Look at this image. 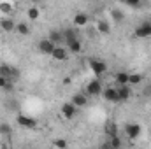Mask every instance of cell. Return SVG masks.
Returning <instances> with one entry per match:
<instances>
[{"mask_svg": "<svg viewBox=\"0 0 151 149\" xmlns=\"http://www.w3.org/2000/svg\"><path fill=\"white\" fill-rule=\"evenodd\" d=\"M141 132H142V128H141V125H137V123H128V125H125V135L128 137V139H139V135H141Z\"/></svg>", "mask_w": 151, "mask_h": 149, "instance_id": "obj_5", "label": "cell"}, {"mask_svg": "<svg viewBox=\"0 0 151 149\" xmlns=\"http://www.w3.org/2000/svg\"><path fill=\"white\" fill-rule=\"evenodd\" d=\"M53 146H55V148H67V140L56 139V140H53Z\"/></svg>", "mask_w": 151, "mask_h": 149, "instance_id": "obj_28", "label": "cell"}, {"mask_svg": "<svg viewBox=\"0 0 151 149\" xmlns=\"http://www.w3.org/2000/svg\"><path fill=\"white\" fill-rule=\"evenodd\" d=\"M134 35L137 39H148L151 37V21H142L137 25V28L134 30Z\"/></svg>", "mask_w": 151, "mask_h": 149, "instance_id": "obj_2", "label": "cell"}, {"mask_svg": "<svg viewBox=\"0 0 151 149\" xmlns=\"http://www.w3.org/2000/svg\"><path fill=\"white\" fill-rule=\"evenodd\" d=\"M51 56H53L56 62H65V60H67V49L62 47V46H56L55 51L51 53Z\"/></svg>", "mask_w": 151, "mask_h": 149, "instance_id": "obj_12", "label": "cell"}, {"mask_svg": "<svg viewBox=\"0 0 151 149\" xmlns=\"http://www.w3.org/2000/svg\"><path fill=\"white\" fill-rule=\"evenodd\" d=\"M104 133H106L107 137H114V135H118V125H116L114 121H107L106 126H104Z\"/></svg>", "mask_w": 151, "mask_h": 149, "instance_id": "obj_16", "label": "cell"}, {"mask_svg": "<svg viewBox=\"0 0 151 149\" xmlns=\"http://www.w3.org/2000/svg\"><path fill=\"white\" fill-rule=\"evenodd\" d=\"M128 7H139L141 5V0H123Z\"/></svg>", "mask_w": 151, "mask_h": 149, "instance_id": "obj_29", "label": "cell"}, {"mask_svg": "<svg viewBox=\"0 0 151 149\" xmlns=\"http://www.w3.org/2000/svg\"><path fill=\"white\" fill-rule=\"evenodd\" d=\"M27 14H28V19H30V21H37V19H39V16H40V12H39V9H37V7H30Z\"/></svg>", "mask_w": 151, "mask_h": 149, "instance_id": "obj_24", "label": "cell"}, {"mask_svg": "<svg viewBox=\"0 0 151 149\" xmlns=\"http://www.w3.org/2000/svg\"><path fill=\"white\" fill-rule=\"evenodd\" d=\"M0 135H4V137L12 135V128H11V125H7L5 121H2V123H0Z\"/></svg>", "mask_w": 151, "mask_h": 149, "instance_id": "obj_22", "label": "cell"}, {"mask_svg": "<svg viewBox=\"0 0 151 149\" xmlns=\"http://www.w3.org/2000/svg\"><path fill=\"white\" fill-rule=\"evenodd\" d=\"M16 121H18L19 126L28 128V130H34V128L37 126V121H35L34 117H30V116H25V114H18V116H16Z\"/></svg>", "mask_w": 151, "mask_h": 149, "instance_id": "obj_4", "label": "cell"}, {"mask_svg": "<svg viewBox=\"0 0 151 149\" xmlns=\"http://www.w3.org/2000/svg\"><path fill=\"white\" fill-rule=\"evenodd\" d=\"M62 32H63V39H65V40H70V39L77 37L76 28H65V30H62Z\"/></svg>", "mask_w": 151, "mask_h": 149, "instance_id": "obj_25", "label": "cell"}, {"mask_svg": "<svg viewBox=\"0 0 151 149\" xmlns=\"http://www.w3.org/2000/svg\"><path fill=\"white\" fill-rule=\"evenodd\" d=\"M0 28H2L4 32H12V30L16 28V23H14L11 18H2V19H0Z\"/></svg>", "mask_w": 151, "mask_h": 149, "instance_id": "obj_15", "label": "cell"}, {"mask_svg": "<svg viewBox=\"0 0 151 149\" xmlns=\"http://www.w3.org/2000/svg\"><path fill=\"white\" fill-rule=\"evenodd\" d=\"M34 2H37V0H34Z\"/></svg>", "mask_w": 151, "mask_h": 149, "instance_id": "obj_32", "label": "cell"}, {"mask_svg": "<svg viewBox=\"0 0 151 149\" xmlns=\"http://www.w3.org/2000/svg\"><path fill=\"white\" fill-rule=\"evenodd\" d=\"M102 91H104V88H102V82L99 81V79H95V81H90L88 84H86V95H90V97H99V95H102Z\"/></svg>", "mask_w": 151, "mask_h": 149, "instance_id": "obj_3", "label": "cell"}, {"mask_svg": "<svg viewBox=\"0 0 151 149\" xmlns=\"http://www.w3.org/2000/svg\"><path fill=\"white\" fill-rule=\"evenodd\" d=\"M62 114L65 119H74L77 114V107L72 102H65V104H62Z\"/></svg>", "mask_w": 151, "mask_h": 149, "instance_id": "obj_7", "label": "cell"}, {"mask_svg": "<svg viewBox=\"0 0 151 149\" xmlns=\"http://www.w3.org/2000/svg\"><path fill=\"white\" fill-rule=\"evenodd\" d=\"M97 30L100 34H104V35H109L111 34V25L106 19H100V21H97Z\"/></svg>", "mask_w": 151, "mask_h": 149, "instance_id": "obj_17", "label": "cell"}, {"mask_svg": "<svg viewBox=\"0 0 151 149\" xmlns=\"http://www.w3.org/2000/svg\"><path fill=\"white\" fill-rule=\"evenodd\" d=\"M70 102L74 104L77 109H79V107H84V105L88 104V95H86V93H76Z\"/></svg>", "mask_w": 151, "mask_h": 149, "instance_id": "obj_11", "label": "cell"}, {"mask_svg": "<svg viewBox=\"0 0 151 149\" xmlns=\"http://www.w3.org/2000/svg\"><path fill=\"white\" fill-rule=\"evenodd\" d=\"M0 11H2L4 14L12 12V4H11V2H0Z\"/></svg>", "mask_w": 151, "mask_h": 149, "instance_id": "obj_26", "label": "cell"}, {"mask_svg": "<svg viewBox=\"0 0 151 149\" xmlns=\"http://www.w3.org/2000/svg\"><path fill=\"white\" fill-rule=\"evenodd\" d=\"M142 79H144V77L141 74H128V84H132V86H134V84H141Z\"/></svg>", "mask_w": 151, "mask_h": 149, "instance_id": "obj_23", "label": "cell"}, {"mask_svg": "<svg viewBox=\"0 0 151 149\" xmlns=\"http://www.w3.org/2000/svg\"><path fill=\"white\" fill-rule=\"evenodd\" d=\"M63 84H70V77H65L63 79Z\"/></svg>", "mask_w": 151, "mask_h": 149, "instance_id": "obj_31", "label": "cell"}, {"mask_svg": "<svg viewBox=\"0 0 151 149\" xmlns=\"http://www.w3.org/2000/svg\"><path fill=\"white\" fill-rule=\"evenodd\" d=\"M88 65H90V69H91V72L97 75H102L106 74V70H107V65H106V62L104 60H99V58H91L90 62H88Z\"/></svg>", "mask_w": 151, "mask_h": 149, "instance_id": "obj_1", "label": "cell"}, {"mask_svg": "<svg viewBox=\"0 0 151 149\" xmlns=\"http://www.w3.org/2000/svg\"><path fill=\"white\" fill-rule=\"evenodd\" d=\"M21 37H25V35H28L30 34V27L27 25V23H16V28H14Z\"/></svg>", "mask_w": 151, "mask_h": 149, "instance_id": "obj_20", "label": "cell"}, {"mask_svg": "<svg viewBox=\"0 0 151 149\" xmlns=\"http://www.w3.org/2000/svg\"><path fill=\"white\" fill-rule=\"evenodd\" d=\"M65 44H67V51H70V53H81L83 51V44H81V40L76 37V39H70V40H65Z\"/></svg>", "mask_w": 151, "mask_h": 149, "instance_id": "obj_9", "label": "cell"}, {"mask_svg": "<svg viewBox=\"0 0 151 149\" xmlns=\"http://www.w3.org/2000/svg\"><path fill=\"white\" fill-rule=\"evenodd\" d=\"M118 97H119V102H127V100L132 97V88H130L128 84L118 86Z\"/></svg>", "mask_w": 151, "mask_h": 149, "instance_id": "obj_10", "label": "cell"}, {"mask_svg": "<svg viewBox=\"0 0 151 149\" xmlns=\"http://www.w3.org/2000/svg\"><path fill=\"white\" fill-rule=\"evenodd\" d=\"M47 39L53 40L56 46H60L62 42H65V39H63V32H62V30H51L49 35H47Z\"/></svg>", "mask_w": 151, "mask_h": 149, "instance_id": "obj_14", "label": "cell"}, {"mask_svg": "<svg viewBox=\"0 0 151 149\" xmlns=\"http://www.w3.org/2000/svg\"><path fill=\"white\" fill-rule=\"evenodd\" d=\"M12 88H14V82H12L11 79L4 77V75H0V90H4V91H12Z\"/></svg>", "mask_w": 151, "mask_h": 149, "instance_id": "obj_18", "label": "cell"}, {"mask_svg": "<svg viewBox=\"0 0 151 149\" xmlns=\"http://www.w3.org/2000/svg\"><path fill=\"white\" fill-rule=\"evenodd\" d=\"M142 93H144V97H151V86H148V88H146Z\"/></svg>", "mask_w": 151, "mask_h": 149, "instance_id": "obj_30", "label": "cell"}, {"mask_svg": "<svg viewBox=\"0 0 151 149\" xmlns=\"http://www.w3.org/2000/svg\"><path fill=\"white\" fill-rule=\"evenodd\" d=\"M109 146H111V148H121V139H119L118 135L109 137Z\"/></svg>", "mask_w": 151, "mask_h": 149, "instance_id": "obj_27", "label": "cell"}, {"mask_svg": "<svg viewBox=\"0 0 151 149\" xmlns=\"http://www.w3.org/2000/svg\"><path fill=\"white\" fill-rule=\"evenodd\" d=\"M37 47H39V51H40L42 54H49V56H51V53L55 51L56 44H55L53 40H49V39L46 37V39H42V40H39Z\"/></svg>", "mask_w": 151, "mask_h": 149, "instance_id": "obj_6", "label": "cell"}, {"mask_svg": "<svg viewBox=\"0 0 151 149\" xmlns=\"http://www.w3.org/2000/svg\"><path fill=\"white\" fill-rule=\"evenodd\" d=\"M72 23H74V27H86L90 23V18L84 12H77L74 16V19H72Z\"/></svg>", "mask_w": 151, "mask_h": 149, "instance_id": "obj_13", "label": "cell"}, {"mask_svg": "<svg viewBox=\"0 0 151 149\" xmlns=\"http://www.w3.org/2000/svg\"><path fill=\"white\" fill-rule=\"evenodd\" d=\"M111 18H113L114 23H123L125 14H123V11H119V9H113V11H111Z\"/></svg>", "mask_w": 151, "mask_h": 149, "instance_id": "obj_21", "label": "cell"}, {"mask_svg": "<svg viewBox=\"0 0 151 149\" xmlns=\"http://www.w3.org/2000/svg\"><path fill=\"white\" fill-rule=\"evenodd\" d=\"M114 82H116L118 86L128 84V74H127V72H116V75H114Z\"/></svg>", "mask_w": 151, "mask_h": 149, "instance_id": "obj_19", "label": "cell"}, {"mask_svg": "<svg viewBox=\"0 0 151 149\" xmlns=\"http://www.w3.org/2000/svg\"><path fill=\"white\" fill-rule=\"evenodd\" d=\"M102 95H104V98H106L107 102H113V104H118V102H119V97H118V88H104Z\"/></svg>", "mask_w": 151, "mask_h": 149, "instance_id": "obj_8", "label": "cell"}]
</instances>
